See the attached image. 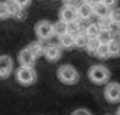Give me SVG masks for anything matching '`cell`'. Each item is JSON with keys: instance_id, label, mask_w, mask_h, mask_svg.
Returning a JSON list of instances; mask_svg holds the SVG:
<instances>
[{"instance_id": "603a6c76", "label": "cell", "mask_w": 120, "mask_h": 115, "mask_svg": "<svg viewBox=\"0 0 120 115\" xmlns=\"http://www.w3.org/2000/svg\"><path fill=\"white\" fill-rule=\"evenodd\" d=\"M109 18H111V21L116 26H119L120 24V8L114 6V8L111 9V12H109Z\"/></svg>"}, {"instance_id": "83f0119b", "label": "cell", "mask_w": 120, "mask_h": 115, "mask_svg": "<svg viewBox=\"0 0 120 115\" xmlns=\"http://www.w3.org/2000/svg\"><path fill=\"white\" fill-rule=\"evenodd\" d=\"M100 2H102L103 5H106L108 8H111V9L114 8L116 5H117V0H100Z\"/></svg>"}, {"instance_id": "30bf717a", "label": "cell", "mask_w": 120, "mask_h": 115, "mask_svg": "<svg viewBox=\"0 0 120 115\" xmlns=\"http://www.w3.org/2000/svg\"><path fill=\"white\" fill-rule=\"evenodd\" d=\"M76 14H78V20L79 21H87V20H91L93 17V6L88 5V3L82 2L76 6Z\"/></svg>"}, {"instance_id": "9c48e42d", "label": "cell", "mask_w": 120, "mask_h": 115, "mask_svg": "<svg viewBox=\"0 0 120 115\" xmlns=\"http://www.w3.org/2000/svg\"><path fill=\"white\" fill-rule=\"evenodd\" d=\"M18 64L20 65H24V67H35V62H37V58L34 56V53L29 50V49H21L18 52Z\"/></svg>"}, {"instance_id": "7a4b0ae2", "label": "cell", "mask_w": 120, "mask_h": 115, "mask_svg": "<svg viewBox=\"0 0 120 115\" xmlns=\"http://www.w3.org/2000/svg\"><path fill=\"white\" fill-rule=\"evenodd\" d=\"M58 79L61 80L64 85H76L79 82V71L73 67V65H61L58 68Z\"/></svg>"}, {"instance_id": "2e32d148", "label": "cell", "mask_w": 120, "mask_h": 115, "mask_svg": "<svg viewBox=\"0 0 120 115\" xmlns=\"http://www.w3.org/2000/svg\"><path fill=\"white\" fill-rule=\"evenodd\" d=\"M52 26H53V35L55 36H61V35H64V33H67V23H65V21L59 20V21H56V23H53Z\"/></svg>"}, {"instance_id": "e0dca14e", "label": "cell", "mask_w": 120, "mask_h": 115, "mask_svg": "<svg viewBox=\"0 0 120 115\" xmlns=\"http://www.w3.org/2000/svg\"><path fill=\"white\" fill-rule=\"evenodd\" d=\"M73 38H75V47L85 49V45H87V42H88V36L85 35L84 30H81L79 33H76Z\"/></svg>"}, {"instance_id": "1f68e13d", "label": "cell", "mask_w": 120, "mask_h": 115, "mask_svg": "<svg viewBox=\"0 0 120 115\" xmlns=\"http://www.w3.org/2000/svg\"><path fill=\"white\" fill-rule=\"evenodd\" d=\"M65 2H67V3H71V2H73V0H65Z\"/></svg>"}, {"instance_id": "7402d4cb", "label": "cell", "mask_w": 120, "mask_h": 115, "mask_svg": "<svg viewBox=\"0 0 120 115\" xmlns=\"http://www.w3.org/2000/svg\"><path fill=\"white\" fill-rule=\"evenodd\" d=\"M97 24H99L100 29H106V30H112V27L116 26L114 23L111 21V18L109 17H103V18H99V21H97Z\"/></svg>"}, {"instance_id": "52a82bcc", "label": "cell", "mask_w": 120, "mask_h": 115, "mask_svg": "<svg viewBox=\"0 0 120 115\" xmlns=\"http://www.w3.org/2000/svg\"><path fill=\"white\" fill-rule=\"evenodd\" d=\"M59 20L65 21V23L73 21V20H78L76 6H73L71 3H65V5L61 8V11H59Z\"/></svg>"}, {"instance_id": "3957f363", "label": "cell", "mask_w": 120, "mask_h": 115, "mask_svg": "<svg viewBox=\"0 0 120 115\" xmlns=\"http://www.w3.org/2000/svg\"><path fill=\"white\" fill-rule=\"evenodd\" d=\"M15 77H17V82L23 86H29L34 85L37 82V71L34 67H24L20 65L17 71H15Z\"/></svg>"}, {"instance_id": "f1b7e54d", "label": "cell", "mask_w": 120, "mask_h": 115, "mask_svg": "<svg viewBox=\"0 0 120 115\" xmlns=\"http://www.w3.org/2000/svg\"><path fill=\"white\" fill-rule=\"evenodd\" d=\"M82 2H85V3H88V5H91L93 6L94 3H97V2H100V0H82Z\"/></svg>"}, {"instance_id": "44dd1931", "label": "cell", "mask_w": 120, "mask_h": 115, "mask_svg": "<svg viewBox=\"0 0 120 115\" xmlns=\"http://www.w3.org/2000/svg\"><path fill=\"white\" fill-rule=\"evenodd\" d=\"M99 44L100 42L97 41V38H88V42H87V45H85V50H87L88 53L94 55L96 50H97V47H99Z\"/></svg>"}, {"instance_id": "4316f807", "label": "cell", "mask_w": 120, "mask_h": 115, "mask_svg": "<svg viewBox=\"0 0 120 115\" xmlns=\"http://www.w3.org/2000/svg\"><path fill=\"white\" fill-rule=\"evenodd\" d=\"M15 3H17L18 6H20V8H23V9H26L27 6L30 5V2H32V0H14Z\"/></svg>"}, {"instance_id": "8992f818", "label": "cell", "mask_w": 120, "mask_h": 115, "mask_svg": "<svg viewBox=\"0 0 120 115\" xmlns=\"http://www.w3.org/2000/svg\"><path fill=\"white\" fill-rule=\"evenodd\" d=\"M12 70H14V62H12L11 56L2 55L0 56V79H8Z\"/></svg>"}, {"instance_id": "9a60e30c", "label": "cell", "mask_w": 120, "mask_h": 115, "mask_svg": "<svg viewBox=\"0 0 120 115\" xmlns=\"http://www.w3.org/2000/svg\"><path fill=\"white\" fill-rule=\"evenodd\" d=\"M108 50H109V58H119L120 56V39L114 38L108 42Z\"/></svg>"}, {"instance_id": "7c38bea8", "label": "cell", "mask_w": 120, "mask_h": 115, "mask_svg": "<svg viewBox=\"0 0 120 115\" xmlns=\"http://www.w3.org/2000/svg\"><path fill=\"white\" fill-rule=\"evenodd\" d=\"M27 49L34 53V56H35V58H40V56H43V55H44V49H46V45L43 44L41 39H38V41L30 42V44L27 45Z\"/></svg>"}, {"instance_id": "6da1fadb", "label": "cell", "mask_w": 120, "mask_h": 115, "mask_svg": "<svg viewBox=\"0 0 120 115\" xmlns=\"http://www.w3.org/2000/svg\"><path fill=\"white\" fill-rule=\"evenodd\" d=\"M109 77H111V73H109V70L105 65H100V64L91 65L90 70H88V79L93 83H96V85H105V83H108Z\"/></svg>"}, {"instance_id": "ba28073f", "label": "cell", "mask_w": 120, "mask_h": 115, "mask_svg": "<svg viewBox=\"0 0 120 115\" xmlns=\"http://www.w3.org/2000/svg\"><path fill=\"white\" fill-rule=\"evenodd\" d=\"M43 56H46V59L49 62H56L59 61L62 56V49L61 45L58 44H49L46 49H44V55Z\"/></svg>"}, {"instance_id": "277c9868", "label": "cell", "mask_w": 120, "mask_h": 115, "mask_svg": "<svg viewBox=\"0 0 120 115\" xmlns=\"http://www.w3.org/2000/svg\"><path fill=\"white\" fill-rule=\"evenodd\" d=\"M35 33H37V36H38V39H41V41H47V39H50L52 36H55L53 35L52 23L47 21V20H41L35 24Z\"/></svg>"}, {"instance_id": "8fae6325", "label": "cell", "mask_w": 120, "mask_h": 115, "mask_svg": "<svg viewBox=\"0 0 120 115\" xmlns=\"http://www.w3.org/2000/svg\"><path fill=\"white\" fill-rule=\"evenodd\" d=\"M109 12H111V8H108L106 5H103L102 2H97V3L93 5V14L96 15L97 18L109 17Z\"/></svg>"}, {"instance_id": "5b68a950", "label": "cell", "mask_w": 120, "mask_h": 115, "mask_svg": "<svg viewBox=\"0 0 120 115\" xmlns=\"http://www.w3.org/2000/svg\"><path fill=\"white\" fill-rule=\"evenodd\" d=\"M103 97L109 103H119L120 101V83L119 82L106 83L105 89H103Z\"/></svg>"}, {"instance_id": "d4e9b609", "label": "cell", "mask_w": 120, "mask_h": 115, "mask_svg": "<svg viewBox=\"0 0 120 115\" xmlns=\"http://www.w3.org/2000/svg\"><path fill=\"white\" fill-rule=\"evenodd\" d=\"M8 17H11L8 6H6L5 2H0V18H2V20H5V18H8Z\"/></svg>"}, {"instance_id": "ffe728a7", "label": "cell", "mask_w": 120, "mask_h": 115, "mask_svg": "<svg viewBox=\"0 0 120 115\" xmlns=\"http://www.w3.org/2000/svg\"><path fill=\"white\" fill-rule=\"evenodd\" d=\"M96 55L99 59H108L109 58V50H108V45L106 44H99V47H97L96 50Z\"/></svg>"}, {"instance_id": "4fadbf2b", "label": "cell", "mask_w": 120, "mask_h": 115, "mask_svg": "<svg viewBox=\"0 0 120 115\" xmlns=\"http://www.w3.org/2000/svg\"><path fill=\"white\" fill-rule=\"evenodd\" d=\"M58 41H59V45H61V49H73L75 47V38L73 35H70V33H64V35L58 36Z\"/></svg>"}, {"instance_id": "cb8c5ba5", "label": "cell", "mask_w": 120, "mask_h": 115, "mask_svg": "<svg viewBox=\"0 0 120 115\" xmlns=\"http://www.w3.org/2000/svg\"><path fill=\"white\" fill-rule=\"evenodd\" d=\"M6 6H8V9H9V14H11V17H14L15 14H17L20 9H23V8H20V6L17 5V3L14 2V0H6Z\"/></svg>"}, {"instance_id": "484cf974", "label": "cell", "mask_w": 120, "mask_h": 115, "mask_svg": "<svg viewBox=\"0 0 120 115\" xmlns=\"http://www.w3.org/2000/svg\"><path fill=\"white\" fill-rule=\"evenodd\" d=\"M70 115H93L90 112L88 109H84V108H81V109H76V111H73Z\"/></svg>"}, {"instance_id": "5bb4252c", "label": "cell", "mask_w": 120, "mask_h": 115, "mask_svg": "<svg viewBox=\"0 0 120 115\" xmlns=\"http://www.w3.org/2000/svg\"><path fill=\"white\" fill-rule=\"evenodd\" d=\"M96 38L100 44H108L111 39H114V32L112 30H106V29H100Z\"/></svg>"}, {"instance_id": "d6986e66", "label": "cell", "mask_w": 120, "mask_h": 115, "mask_svg": "<svg viewBox=\"0 0 120 115\" xmlns=\"http://www.w3.org/2000/svg\"><path fill=\"white\" fill-rule=\"evenodd\" d=\"M82 30L81 27V23L79 20H73V21H68L67 23V33H70V35H76V33H79Z\"/></svg>"}, {"instance_id": "ac0fdd59", "label": "cell", "mask_w": 120, "mask_h": 115, "mask_svg": "<svg viewBox=\"0 0 120 115\" xmlns=\"http://www.w3.org/2000/svg\"><path fill=\"white\" fill-rule=\"evenodd\" d=\"M99 30H100V27H99L97 23H88L87 27L84 29V32H85V35H87L88 38H96L97 33H99Z\"/></svg>"}, {"instance_id": "4dcf8cb0", "label": "cell", "mask_w": 120, "mask_h": 115, "mask_svg": "<svg viewBox=\"0 0 120 115\" xmlns=\"http://www.w3.org/2000/svg\"><path fill=\"white\" fill-rule=\"evenodd\" d=\"M116 115H120V106H119V109H117V112H116Z\"/></svg>"}, {"instance_id": "f546056e", "label": "cell", "mask_w": 120, "mask_h": 115, "mask_svg": "<svg viewBox=\"0 0 120 115\" xmlns=\"http://www.w3.org/2000/svg\"><path fill=\"white\" fill-rule=\"evenodd\" d=\"M116 33H117V36H119V38H120V24H119V26H117V32H116Z\"/></svg>"}]
</instances>
